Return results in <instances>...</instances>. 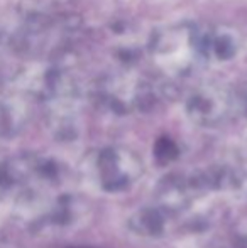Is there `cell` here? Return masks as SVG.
I'll list each match as a JSON object with an SVG mask.
<instances>
[]
</instances>
